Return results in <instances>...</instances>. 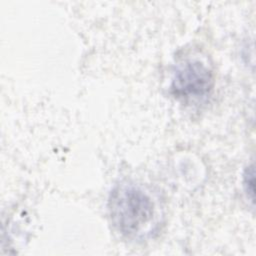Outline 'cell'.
Wrapping results in <instances>:
<instances>
[{"label": "cell", "mask_w": 256, "mask_h": 256, "mask_svg": "<svg viewBox=\"0 0 256 256\" xmlns=\"http://www.w3.org/2000/svg\"><path fill=\"white\" fill-rule=\"evenodd\" d=\"M108 212L114 228L129 239L151 235L158 225L156 203L141 186L121 182L110 192Z\"/></svg>", "instance_id": "cell-1"}, {"label": "cell", "mask_w": 256, "mask_h": 256, "mask_svg": "<svg viewBox=\"0 0 256 256\" xmlns=\"http://www.w3.org/2000/svg\"><path fill=\"white\" fill-rule=\"evenodd\" d=\"M213 87L212 69L200 59H187L173 72L169 90L175 99L188 104L206 99Z\"/></svg>", "instance_id": "cell-2"}, {"label": "cell", "mask_w": 256, "mask_h": 256, "mask_svg": "<svg viewBox=\"0 0 256 256\" xmlns=\"http://www.w3.org/2000/svg\"><path fill=\"white\" fill-rule=\"evenodd\" d=\"M242 185H243V189L247 199L251 201L252 205H254V166L253 164H250L244 170Z\"/></svg>", "instance_id": "cell-3"}]
</instances>
